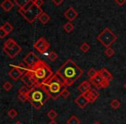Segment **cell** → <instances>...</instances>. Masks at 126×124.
<instances>
[{"mask_svg":"<svg viewBox=\"0 0 126 124\" xmlns=\"http://www.w3.org/2000/svg\"><path fill=\"white\" fill-rule=\"evenodd\" d=\"M83 73L84 72L82 69L78 65H76V63L72 59H68L60 67L55 74L62 81L64 85L68 87L73 85L76 80L81 78Z\"/></svg>","mask_w":126,"mask_h":124,"instance_id":"1","label":"cell"},{"mask_svg":"<svg viewBox=\"0 0 126 124\" xmlns=\"http://www.w3.org/2000/svg\"><path fill=\"white\" fill-rule=\"evenodd\" d=\"M32 70L35 74L36 86L38 87H41L42 84H46L54 75L50 67L44 60H41V59Z\"/></svg>","mask_w":126,"mask_h":124,"instance_id":"2","label":"cell"},{"mask_svg":"<svg viewBox=\"0 0 126 124\" xmlns=\"http://www.w3.org/2000/svg\"><path fill=\"white\" fill-rule=\"evenodd\" d=\"M50 96L42 87L35 86L28 94V101L36 110L42 108L43 104L49 99Z\"/></svg>","mask_w":126,"mask_h":124,"instance_id":"3","label":"cell"},{"mask_svg":"<svg viewBox=\"0 0 126 124\" xmlns=\"http://www.w3.org/2000/svg\"><path fill=\"white\" fill-rule=\"evenodd\" d=\"M41 87L45 90L46 92L50 96V97L54 100H57L61 96L63 89L65 87L62 81L59 79L56 74H54L46 84H42Z\"/></svg>","mask_w":126,"mask_h":124,"instance_id":"4","label":"cell"},{"mask_svg":"<svg viewBox=\"0 0 126 124\" xmlns=\"http://www.w3.org/2000/svg\"><path fill=\"white\" fill-rule=\"evenodd\" d=\"M97 40L107 48L110 47L117 40V36L109 28H105L97 36Z\"/></svg>","mask_w":126,"mask_h":124,"instance_id":"5","label":"cell"},{"mask_svg":"<svg viewBox=\"0 0 126 124\" xmlns=\"http://www.w3.org/2000/svg\"><path fill=\"white\" fill-rule=\"evenodd\" d=\"M42 12H43V11L42 10V8H39L36 5H34L33 7H31L27 11H21L19 13H21L22 16L28 21V23H33L35 22V20L36 18H38L39 16Z\"/></svg>","mask_w":126,"mask_h":124,"instance_id":"6","label":"cell"},{"mask_svg":"<svg viewBox=\"0 0 126 124\" xmlns=\"http://www.w3.org/2000/svg\"><path fill=\"white\" fill-rule=\"evenodd\" d=\"M22 82L24 84V85H28V86H34L35 87L36 86V82H35V74L32 69H30L28 72H26L23 75L21 79Z\"/></svg>","mask_w":126,"mask_h":124,"instance_id":"7","label":"cell"},{"mask_svg":"<svg viewBox=\"0 0 126 124\" xmlns=\"http://www.w3.org/2000/svg\"><path fill=\"white\" fill-rule=\"evenodd\" d=\"M40 61V59L35 54V53L30 52L24 58H23V62L25 65L28 67V68L33 69L35 66Z\"/></svg>","mask_w":126,"mask_h":124,"instance_id":"8","label":"cell"},{"mask_svg":"<svg viewBox=\"0 0 126 124\" xmlns=\"http://www.w3.org/2000/svg\"><path fill=\"white\" fill-rule=\"evenodd\" d=\"M34 47H35L39 53L44 54H46V52H47L49 47H50V44L47 41V40H46L44 37H41V38H39L38 40L36 41V42L34 44Z\"/></svg>","mask_w":126,"mask_h":124,"instance_id":"9","label":"cell"},{"mask_svg":"<svg viewBox=\"0 0 126 124\" xmlns=\"http://www.w3.org/2000/svg\"><path fill=\"white\" fill-rule=\"evenodd\" d=\"M11 67H12V69H11V70L9 71V72H8L9 77L14 81H17L18 79H22V77H23V75L24 74V72H22L16 66H14V67L11 66Z\"/></svg>","mask_w":126,"mask_h":124,"instance_id":"10","label":"cell"},{"mask_svg":"<svg viewBox=\"0 0 126 124\" xmlns=\"http://www.w3.org/2000/svg\"><path fill=\"white\" fill-rule=\"evenodd\" d=\"M3 50H4V52L5 53V54H7V55L9 56L11 59H14L15 57H16V56H17L18 54L21 53L22 47H20L18 44H16L15 47H11V48H10V49H3Z\"/></svg>","mask_w":126,"mask_h":124,"instance_id":"11","label":"cell"},{"mask_svg":"<svg viewBox=\"0 0 126 124\" xmlns=\"http://www.w3.org/2000/svg\"><path fill=\"white\" fill-rule=\"evenodd\" d=\"M74 103H75L79 107V108L84 109L87 106L88 103H90V102H89V100L87 99V97H86V95L80 94L79 96H77V97L74 99Z\"/></svg>","mask_w":126,"mask_h":124,"instance_id":"12","label":"cell"},{"mask_svg":"<svg viewBox=\"0 0 126 124\" xmlns=\"http://www.w3.org/2000/svg\"><path fill=\"white\" fill-rule=\"evenodd\" d=\"M92 89V83L90 80H85L78 86V90L81 94H86Z\"/></svg>","mask_w":126,"mask_h":124,"instance_id":"13","label":"cell"},{"mask_svg":"<svg viewBox=\"0 0 126 124\" xmlns=\"http://www.w3.org/2000/svg\"><path fill=\"white\" fill-rule=\"evenodd\" d=\"M87 97V99L89 100L90 103H93L99 96V92L97 91L96 89H91L88 92H86L85 94Z\"/></svg>","mask_w":126,"mask_h":124,"instance_id":"14","label":"cell"},{"mask_svg":"<svg viewBox=\"0 0 126 124\" xmlns=\"http://www.w3.org/2000/svg\"><path fill=\"white\" fill-rule=\"evenodd\" d=\"M104 81H105V79L100 75L99 72H98L93 79H90V82L92 83V84H93L97 89H100V88H101L102 84L104 83Z\"/></svg>","mask_w":126,"mask_h":124,"instance_id":"15","label":"cell"},{"mask_svg":"<svg viewBox=\"0 0 126 124\" xmlns=\"http://www.w3.org/2000/svg\"><path fill=\"white\" fill-rule=\"evenodd\" d=\"M64 16H65V17L67 18L69 22H71V21H74V20L77 17L78 13H77V11L74 9V8L70 7L65 11V13H64Z\"/></svg>","mask_w":126,"mask_h":124,"instance_id":"16","label":"cell"},{"mask_svg":"<svg viewBox=\"0 0 126 124\" xmlns=\"http://www.w3.org/2000/svg\"><path fill=\"white\" fill-rule=\"evenodd\" d=\"M98 72H99V74L105 79V80L109 81V82L113 79V76H112V74L110 73V72H109L106 68H102Z\"/></svg>","mask_w":126,"mask_h":124,"instance_id":"17","label":"cell"},{"mask_svg":"<svg viewBox=\"0 0 126 124\" xmlns=\"http://www.w3.org/2000/svg\"><path fill=\"white\" fill-rule=\"evenodd\" d=\"M1 7L4 11H10L13 7H14V3L11 0H4L1 4Z\"/></svg>","mask_w":126,"mask_h":124,"instance_id":"18","label":"cell"},{"mask_svg":"<svg viewBox=\"0 0 126 124\" xmlns=\"http://www.w3.org/2000/svg\"><path fill=\"white\" fill-rule=\"evenodd\" d=\"M38 20L40 21V23H42V24H47V23L50 21V16H49L46 12L43 11V12L39 16Z\"/></svg>","mask_w":126,"mask_h":124,"instance_id":"19","label":"cell"},{"mask_svg":"<svg viewBox=\"0 0 126 124\" xmlns=\"http://www.w3.org/2000/svg\"><path fill=\"white\" fill-rule=\"evenodd\" d=\"M16 44H17V43H16V41H15L14 39L9 38L7 41H6L5 42H4V47H3V49H10V48H11V47H15V46H16Z\"/></svg>","mask_w":126,"mask_h":124,"instance_id":"20","label":"cell"},{"mask_svg":"<svg viewBox=\"0 0 126 124\" xmlns=\"http://www.w3.org/2000/svg\"><path fill=\"white\" fill-rule=\"evenodd\" d=\"M34 88V86H28V85H23L22 87L19 88L18 90V94H23V95H27L30 92L32 89Z\"/></svg>","mask_w":126,"mask_h":124,"instance_id":"21","label":"cell"},{"mask_svg":"<svg viewBox=\"0 0 126 124\" xmlns=\"http://www.w3.org/2000/svg\"><path fill=\"white\" fill-rule=\"evenodd\" d=\"M67 124H80V120L78 118L76 115H73L69 117V119L67 121Z\"/></svg>","mask_w":126,"mask_h":124,"instance_id":"22","label":"cell"},{"mask_svg":"<svg viewBox=\"0 0 126 124\" xmlns=\"http://www.w3.org/2000/svg\"><path fill=\"white\" fill-rule=\"evenodd\" d=\"M1 28H2L3 29H4V31H5L6 33L8 34V35H9V34L11 33V32L13 30V28H13L12 25H11L10 23H8V22L4 23V25H2V26H1Z\"/></svg>","mask_w":126,"mask_h":124,"instance_id":"23","label":"cell"},{"mask_svg":"<svg viewBox=\"0 0 126 124\" xmlns=\"http://www.w3.org/2000/svg\"><path fill=\"white\" fill-rule=\"evenodd\" d=\"M35 5V0H32V1H30V2H29L27 4H25L23 7L22 8H19V12H21V11H27L28 10H30L31 7H33V6Z\"/></svg>","mask_w":126,"mask_h":124,"instance_id":"24","label":"cell"},{"mask_svg":"<svg viewBox=\"0 0 126 124\" xmlns=\"http://www.w3.org/2000/svg\"><path fill=\"white\" fill-rule=\"evenodd\" d=\"M63 28L65 29V31L67 32V33H71V32L74 30V26L73 25V23H71V22H68V23H65V24H64Z\"/></svg>","mask_w":126,"mask_h":124,"instance_id":"25","label":"cell"},{"mask_svg":"<svg viewBox=\"0 0 126 124\" xmlns=\"http://www.w3.org/2000/svg\"><path fill=\"white\" fill-rule=\"evenodd\" d=\"M47 117H48V118L50 119L51 121H54L56 117L58 116V113L54 110H50L47 113Z\"/></svg>","mask_w":126,"mask_h":124,"instance_id":"26","label":"cell"},{"mask_svg":"<svg viewBox=\"0 0 126 124\" xmlns=\"http://www.w3.org/2000/svg\"><path fill=\"white\" fill-rule=\"evenodd\" d=\"M110 107H111L112 109H114V110H117V109H119L121 106L120 101L117 99H113L111 102H110Z\"/></svg>","mask_w":126,"mask_h":124,"instance_id":"27","label":"cell"},{"mask_svg":"<svg viewBox=\"0 0 126 124\" xmlns=\"http://www.w3.org/2000/svg\"><path fill=\"white\" fill-rule=\"evenodd\" d=\"M30 1H32V0H14V3L19 8H22V7H23L25 4H28L29 2H30Z\"/></svg>","mask_w":126,"mask_h":124,"instance_id":"28","label":"cell"},{"mask_svg":"<svg viewBox=\"0 0 126 124\" xmlns=\"http://www.w3.org/2000/svg\"><path fill=\"white\" fill-rule=\"evenodd\" d=\"M98 73V72L95 70L94 68H90L87 72V76H88V78H89V79H93Z\"/></svg>","mask_w":126,"mask_h":124,"instance_id":"29","label":"cell"},{"mask_svg":"<svg viewBox=\"0 0 126 124\" xmlns=\"http://www.w3.org/2000/svg\"><path fill=\"white\" fill-rule=\"evenodd\" d=\"M7 114H8V116H9L10 118L14 119V118H16V117L17 116L18 112H17V110H15V109H11V110L8 111Z\"/></svg>","mask_w":126,"mask_h":124,"instance_id":"30","label":"cell"},{"mask_svg":"<svg viewBox=\"0 0 126 124\" xmlns=\"http://www.w3.org/2000/svg\"><path fill=\"white\" fill-rule=\"evenodd\" d=\"M105 54L108 58H110V57H112L114 54H115V51H114V49L111 48L110 47H107V48L105 49Z\"/></svg>","mask_w":126,"mask_h":124,"instance_id":"31","label":"cell"},{"mask_svg":"<svg viewBox=\"0 0 126 124\" xmlns=\"http://www.w3.org/2000/svg\"><path fill=\"white\" fill-rule=\"evenodd\" d=\"M3 89L5 91H10L12 89V84H11V82H9V81H6V82H4V84H3Z\"/></svg>","mask_w":126,"mask_h":124,"instance_id":"32","label":"cell"},{"mask_svg":"<svg viewBox=\"0 0 126 124\" xmlns=\"http://www.w3.org/2000/svg\"><path fill=\"white\" fill-rule=\"evenodd\" d=\"M47 58H48L51 61H54L55 59H58V54H56L55 52H54V51H51V52L47 54Z\"/></svg>","mask_w":126,"mask_h":124,"instance_id":"33","label":"cell"},{"mask_svg":"<svg viewBox=\"0 0 126 124\" xmlns=\"http://www.w3.org/2000/svg\"><path fill=\"white\" fill-rule=\"evenodd\" d=\"M79 48H80V50L82 51L83 53H87L88 51L90 50V45L87 42H84V43L80 46Z\"/></svg>","mask_w":126,"mask_h":124,"instance_id":"34","label":"cell"},{"mask_svg":"<svg viewBox=\"0 0 126 124\" xmlns=\"http://www.w3.org/2000/svg\"><path fill=\"white\" fill-rule=\"evenodd\" d=\"M69 96H70V92H69V91L67 90V86H65V87H64V89H63L62 92H61V96H62L63 98H65V99H66V98H67Z\"/></svg>","mask_w":126,"mask_h":124,"instance_id":"35","label":"cell"},{"mask_svg":"<svg viewBox=\"0 0 126 124\" xmlns=\"http://www.w3.org/2000/svg\"><path fill=\"white\" fill-rule=\"evenodd\" d=\"M18 99L23 103H25V102L28 101V96L23 94H18Z\"/></svg>","mask_w":126,"mask_h":124,"instance_id":"36","label":"cell"},{"mask_svg":"<svg viewBox=\"0 0 126 124\" xmlns=\"http://www.w3.org/2000/svg\"><path fill=\"white\" fill-rule=\"evenodd\" d=\"M43 0H35V5H36L37 7L41 8L43 4Z\"/></svg>","mask_w":126,"mask_h":124,"instance_id":"37","label":"cell"},{"mask_svg":"<svg viewBox=\"0 0 126 124\" xmlns=\"http://www.w3.org/2000/svg\"><path fill=\"white\" fill-rule=\"evenodd\" d=\"M7 35H8V34L6 33V32L4 31V30L2 28H0V38H1V39H4V37H5Z\"/></svg>","mask_w":126,"mask_h":124,"instance_id":"38","label":"cell"},{"mask_svg":"<svg viewBox=\"0 0 126 124\" xmlns=\"http://www.w3.org/2000/svg\"><path fill=\"white\" fill-rule=\"evenodd\" d=\"M63 1H64V0H52V2L54 3V4H55L56 6L61 5V4L63 3Z\"/></svg>","mask_w":126,"mask_h":124,"instance_id":"39","label":"cell"},{"mask_svg":"<svg viewBox=\"0 0 126 124\" xmlns=\"http://www.w3.org/2000/svg\"><path fill=\"white\" fill-rule=\"evenodd\" d=\"M115 2L117 3L118 5H124V3L126 2V0H115Z\"/></svg>","mask_w":126,"mask_h":124,"instance_id":"40","label":"cell"},{"mask_svg":"<svg viewBox=\"0 0 126 124\" xmlns=\"http://www.w3.org/2000/svg\"><path fill=\"white\" fill-rule=\"evenodd\" d=\"M47 124H59V123H58V122H56L55 121H51V122H48Z\"/></svg>","mask_w":126,"mask_h":124,"instance_id":"41","label":"cell"},{"mask_svg":"<svg viewBox=\"0 0 126 124\" xmlns=\"http://www.w3.org/2000/svg\"><path fill=\"white\" fill-rule=\"evenodd\" d=\"M14 124H23V123H22V122H20V121H16V122H15V123Z\"/></svg>","mask_w":126,"mask_h":124,"instance_id":"42","label":"cell"},{"mask_svg":"<svg viewBox=\"0 0 126 124\" xmlns=\"http://www.w3.org/2000/svg\"><path fill=\"white\" fill-rule=\"evenodd\" d=\"M93 124H101V123H100L99 122H94V123H93Z\"/></svg>","mask_w":126,"mask_h":124,"instance_id":"43","label":"cell"},{"mask_svg":"<svg viewBox=\"0 0 126 124\" xmlns=\"http://www.w3.org/2000/svg\"><path fill=\"white\" fill-rule=\"evenodd\" d=\"M124 89H125V90H126V83H125V84H124Z\"/></svg>","mask_w":126,"mask_h":124,"instance_id":"44","label":"cell"},{"mask_svg":"<svg viewBox=\"0 0 126 124\" xmlns=\"http://www.w3.org/2000/svg\"><path fill=\"white\" fill-rule=\"evenodd\" d=\"M32 124H35V123H32Z\"/></svg>","mask_w":126,"mask_h":124,"instance_id":"45","label":"cell"}]
</instances>
